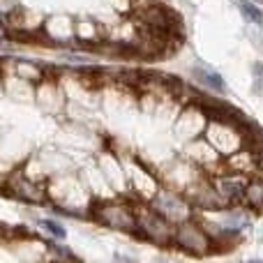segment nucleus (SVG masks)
<instances>
[{"instance_id": "1", "label": "nucleus", "mask_w": 263, "mask_h": 263, "mask_svg": "<svg viewBox=\"0 0 263 263\" xmlns=\"http://www.w3.org/2000/svg\"><path fill=\"white\" fill-rule=\"evenodd\" d=\"M240 114L233 116H208L203 136L222 157H229L240 150L247 141V129L240 125Z\"/></svg>"}, {"instance_id": "2", "label": "nucleus", "mask_w": 263, "mask_h": 263, "mask_svg": "<svg viewBox=\"0 0 263 263\" xmlns=\"http://www.w3.org/2000/svg\"><path fill=\"white\" fill-rule=\"evenodd\" d=\"M5 194L12 196L16 201L30 205H51V196H49V178L40 180L32 178L26 171V166H16L14 171H9L5 176Z\"/></svg>"}, {"instance_id": "3", "label": "nucleus", "mask_w": 263, "mask_h": 263, "mask_svg": "<svg viewBox=\"0 0 263 263\" xmlns=\"http://www.w3.org/2000/svg\"><path fill=\"white\" fill-rule=\"evenodd\" d=\"M90 217L100 222L102 227L114 229V231L123 233H139L136 229V213L134 208L123 201H104V203H95L90 208Z\"/></svg>"}, {"instance_id": "4", "label": "nucleus", "mask_w": 263, "mask_h": 263, "mask_svg": "<svg viewBox=\"0 0 263 263\" xmlns=\"http://www.w3.org/2000/svg\"><path fill=\"white\" fill-rule=\"evenodd\" d=\"M134 213H136V229H139L136 236L145 238V240L155 242V245H171L176 224L164 219L150 205H139V208H134Z\"/></svg>"}, {"instance_id": "5", "label": "nucleus", "mask_w": 263, "mask_h": 263, "mask_svg": "<svg viewBox=\"0 0 263 263\" xmlns=\"http://www.w3.org/2000/svg\"><path fill=\"white\" fill-rule=\"evenodd\" d=\"M173 245L180 247L182 252L192 256H205L213 252L215 242L208 236V231L203 229V224L194 222V219H185V222L176 224V231H173Z\"/></svg>"}, {"instance_id": "6", "label": "nucleus", "mask_w": 263, "mask_h": 263, "mask_svg": "<svg viewBox=\"0 0 263 263\" xmlns=\"http://www.w3.org/2000/svg\"><path fill=\"white\" fill-rule=\"evenodd\" d=\"M148 205L171 224H180L192 217V203L185 199V194H178L171 190H157L150 196Z\"/></svg>"}, {"instance_id": "7", "label": "nucleus", "mask_w": 263, "mask_h": 263, "mask_svg": "<svg viewBox=\"0 0 263 263\" xmlns=\"http://www.w3.org/2000/svg\"><path fill=\"white\" fill-rule=\"evenodd\" d=\"M178 16L171 12L168 7L164 5H145L136 12V28H145V30H153V32H168L173 35V30L178 28Z\"/></svg>"}, {"instance_id": "8", "label": "nucleus", "mask_w": 263, "mask_h": 263, "mask_svg": "<svg viewBox=\"0 0 263 263\" xmlns=\"http://www.w3.org/2000/svg\"><path fill=\"white\" fill-rule=\"evenodd\" d=\"M65 95L63 86L58 83V79L53 77H44L40 83L35 86V102L40 104V109L49 116H58L65 106Z\"/></svg>"}, {"instance_id": "9", "label": "nucleus", "mask_w": 263, "mask_h": 263, "mask_svg": "<svg viewBox=\"0 0 263 263\" xmlns=\"http://www.w3.org/2000/svg\"><path fill=\"white\" fill-rule=\"evenodd\" d=\"M213 187L217 190V194L222 196V201L227 205L236 203V201H242V192H245L247 187V178L245 173H238V171H227V173H217V176L213 178Z\"/></svg>"}, {"instance_id": "10", "label": "nucleus", "mask_w": 263, "mask_h": 263, "mask_svg": "<svg viewBox=\"0 0 263 263\" xmlns=\"http://www.w3.org/2000/svg\"><path fill=\"white\" fill-rule=\"evenodd\" d=\"M205 123H208V114L205 109H199V106H187L180 114V120H178V132L190 139H196L199 134H203Z\"/></svg>"}, {"instance_id": "11", "label": "nucleus", "mask_w": 263, "mask_h": 263, "mask_svg": "<svg viewBox=\"0 0 263 263\" xmlns=\"http://www.w3.org/2000/svg\"><path fill=\"white\" fill-rule=\"evenodd\" d=\"M256 168V153L240 148L233 155H229V171H238V173H250Z\"/></svg>"}, {"instance_id": "12", "label": "nucleus", "mask_w": 263, "mask_h": 263, "mask_svg": "<svg viewBox=\"0 0 263 263\" xmlns=\"http://www.w3.org/2000/svg\"><path fill=\"white\" fill-rule=\"evenodd\" d=\"M215 219H219V227L227 229V231H231V233H236V231H240V229H245L247 222H250V217H247L242 210H236V208L224 210V213L215 215Z\"/></svg>"}, {"instance_id": "13", "label": "nucleus", "mask_w": 263, "mask_h": 263, "mask_svg": "<svg viewBox=\"0 0 263 263\" xmlns=\"http://www.w3.org/2000/svg\"><path fill=\"white\" fill-rule=\"evenodd\" d=\"M37 159H40L42 168L49 173H63L72 166V162L63 153H42V155H37Z\"/></svg>"}, {"instance_id": "14", "label": "nucleus", "mask_w": 263, "mask_h": 263, "mask_svg": "<svg viewBox=\"0 0 263 263\" xmlns=\"http://www.w3.org/2000/svg\"><path fill=\"white\" fill-rule=\"evenodd\" d=\"M242 203L252 210H263V180H250L242 192Z\"/></svg>"}, {"instance_id": "15", "label": "nucleus", "mask_w": 263, "mask_h": 263, "mask_svg": "<svg viewBox=\"0 0 263 263\" xmlns=\"http://www.w3.org/2000/svg\"><path fill=\"white\" fill-rule=\"evenodd\" d=\"M192 77L196 79V83L210 88V90L224 92V81H222V77H219L217 72H210V69H205V67H194L192 69Z\"/></svg>"}, {"instance_id": "16", "label": "nucleus", "mask_w": 263, "mask_h": 263, "mask_svg": "<svg viewBox=\"0 0 263 263\" xmlns=\"http://www.w3.org/2000/svg\"><path fill=\"white\" fill-rule=\"evenodd\" d=\"M236 5L240 7V12L245 14V16L250 18L254 26H261V23H263V12L259 9V5H256V3H250V0H236Z\"/></svg>"}, {"instance_id": "17", "label": "nucleus", "mask_w": 263, "mask_h": 263, "mask_svg": "<svg viewBox=\"0 0 263 263\" xmlns=\"http://www.w3.org/2000/svg\"><path fill=\"white\" fill-rule=\"evenodd\" d=\"M40 227H44L46 231H49L51 236H55V238H65V236H67V231H65L58 222H53V219H42Z\"/></svg>"}, {"instance_id": "18", "label": "nucleus", "mask_w": 263, "mask_h": 263, "mask_svg": "<svg viewBox=\"0 0 263 263\" xmlns=\"http://www.w3.org/2000/svg\"><path fill=\"white\" fill-rule=\"evenodd\" d=\"M252 88H254V92L263 100V65L261 63L254 65V86Z\"/></svg>"}, {"instance_id": "19", "label": "nucleus", "mask_w": 263, "mask_h": 263, "mask_svg": "<svg viewBox=\"0 0 263 263\" xmlns=\"http://www.w3.org/2000/svg\"><path fill=\"white\" fill-rule=\"evenodd\" d=\"M21 7V3L18 0H0V16L7 18L12 12H16V9Z\"/></svg>"}, {"instance_id": "20", "label": "nucleus", "mask_w": 263, "mask_h": 263, "mask_svg": "<svg viewBox=\"0 0 263 263\" xmlns=\"http://www.w3.org/2000/svg\"><path fill=\"white\" fill-rule=\"evenodd\" d=\"M53 254L60 256V259H77V254H74V252H69L67 247H58V245H53Z\"/></svg>"}, {"instance_id": "21", "label": "nucleus", "mask_w": 263, "mask_h": 263, "mask_svg": "<svg viewBox=\"0 0 263 263\" xmlns=\"http://www.w3.org/2000/svg\"><path fill=\"white\" fill-rule=\"evenodd\" d=\"M256 171H259L261 178H263V148L256 150Z\"/></svg>"}, {"instance_id": "22", "label": "nucleus", "mask_w": 263, "mask_h": 263, "mask_svg": "<svg viewBox=\"0 0 263 263\" xmlns=\"http://www.w3.org/2000/svg\"><path fill=\"white\" fill-rule=\"evenodd\" d=\"M252 3H256V5H263V0H252Z\"/></svg>"}]
</instances>
